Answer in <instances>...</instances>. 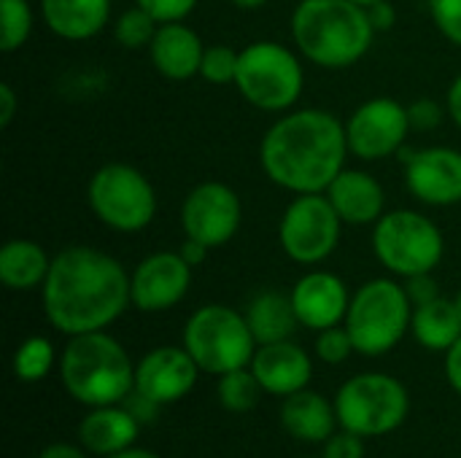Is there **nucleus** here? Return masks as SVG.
Returning a JSON list of instances; mask_svg holds the SVG:
<instances>
[{"instance_id":"nucleus-34","label":"nucleus","mask_w":461,"mask_h":458,"mask_svg":"<svg viewBox=\"0 0 461 458\" xmlns=\"http://www.w3.org/2000/svg\"><path fill=\"white\" fill-rule=\"evenodd\" d=\"M135 3L140 8H146L159 24L184 22L194 11V5H197V0H135Z\"/></svg>"},{"instance_id":"nucleus-7","label":"nucleus","mask_w":461,"mask_h":458,"mask_svg":"<svg viewBox=\"0 0 461 458\" xmlns=\"http://www.w3.org/2000/svg\"><path fill=\"white\" fill-rule=\"evenodd\" d=\"M338 424L359 437H384L397 432L408 413L411 397L402 381L386 373H362L346 381L335 397Z\"/></svg>"},{"instance_id":"nucleus-3","label":"nucleus","mask_w":461,"mask_h":458,"mask_svg":"<svg viewBox=\"0 0 461 458\" xmlns=\"http://www.w3.org/2000/svg\"><path fill=\"white\" fill-rule=\"evenodd\" d=\"M292 38L308 62L343 70L370 51L375 27L367 8L354 0H300L292 13Z\"/></svg>"},{"instance_id":"nucleus-33","label":"nucleus","mask_w":461,"mask_h":458,"mask_svg":"<svg viewBox=\"0 0 461 458\" xmlns=\"http://www.w3.org/2000/svg\"><path fill=\"white\" fill-rule=\"evenodd\" d=\"M429 11L438 30L451 43L461 46V0H429Z\"/></svg>"},{"instance_id":"nucleus-10","label":"nucleus","mask_w":461,"mask_h":458,"mask_svg":"<svg viewBox=\"0 0 461 458\" xmlns=\"http://www.w3.org/2000/svg\"><path fill=\"white\" fill-rule=\"evenodd\" d=\"M92 213L116 232H140L157 216V192L132 165L111 162L95 170L86 186Z\"/></svg>"},{"instance_id":"nucleus-13","label":"nucleus","mask_w":461,"mask_h":458,"mask_svg":"<svg viewBox=\"0 0 461 458\" xmlns=\"http://www.w3.org/2000/svg\"><path fill=\"white\" fill-rule=\"evenodd\" d=\"M243 208L235 189L219 181L194 186L181 205V227L189 240H200L208 248L227 246L240 229Z\"/></svg>"},{"instance_id":"nucleus-1","label":"nucleus","mask_w":461,"mask_h":458,"mask_svg":"<svg viewBox=\"0 0 461 458\" xmlns=\"http://www.w3.org/2000/svg\"><path fill=\"white\" fill-rule=\"evenodd\" d=\"M130 302V275L105 251L70 246L51 259L43 281V313L57 332L68 337L103 332Z\"/></svg>"},{"instance_id":"nucleus-39","label":"nucleus","mask_w":461,"mask_h":458,"mask_svg":"<svg viewBox=\"0 0 461 458\" xmlns=\"http://www.w3.org/2000/svg\"><path fill=\"white\" fill-rule=\"evenodd\" d=\"M367 16L375 27V32H384V30H392L394 22H397V11L389 0H378L373 5H367Z\"/></svg>"},{"instance_id":"nucleus-8","label":"nucleus","mask_w":461,"mask_h":458,"mask_svg":"<svg viewBox=\"0 0 461 458\" xmlns=\"http://www.w3.org/2000/svg\"><path fill=\"white\" fill-rule=\"evenodd\" d=\"M238 92L259 111H289L305 86V73L297 54L276 40H254L240 51Z\"/></svg>"},{"instance_id":"nucleus-21","label":"nucleus","mask_w":461,"mask_h":458,"mask_svg":"<svg viewBox=\"0 0 461 458\" xmlns=\"http://www.w3.org/2000/svg\"><path fill=\"white\" fill-rule=\"evenodd\" d=\"M140 435V421L124 405L89 408L78 424V445L95 456H113L135 445Z\"/></svg>"},{"instance_id":"nucleus-14","label":"nucleus","mask_w":461,"mask_h":458,"mask_svg":"<svg viewBox=\"0 0 461 458\" xmlns=\"http://www.w3.org/2000/svg\"><path fill=\"white\" fill-rule=\"evenodd\" d=\"M405 162V184L416 200L435 208L461 202V151L429 146L421 151L400 148Z\"/></svg>"},{"instance_id":"nucleus-37","label":"nucleus","mask_w":461,"mask_h":458,"mask_svg":"<svg viewBox=\"0 0 461 458\" xmlns=\"http://www.w3.org/2000/svg\"><path fill=\"white\" fill-rule=\"evenodd\" d=\"M408 116H411V127L432 130L443 121V108L435 100H416L408 105Z\"/></svg>"},{"instance_id":"nucleus-42","label":"nucleus","mask_w":461,"mask_h":458,"mask_svg":"<svg viewBox=\"0 0 461 458\" xmlns=\"http://www.w3.org/2000/svg\"><path fill=\"white\" fill-rule=\"evenodd\" d=\"M38 458H86V451L81 445H68V443H51L46 445Z\"/></svg>"},{"instance_id":"nucleus-11","label":"nucleus","mask_w":461,"mask_h":458,"mask_svg":"<svg viewBox=\"0 0 461 458\" xmlns=\"http://www.w3.org/2000/svg\"><path fill=\"white\" fill-rule=\"evenodd\" d=\"M340 227L343 221L324 192L297 194L281 216L278 240L292 262L319 265L338 248Z\"/></svg>"},{"instance_id":"nucleus-31","label":"nucleus","mask_w":461,"mask_h":458,"mask_svg":"<svg viewBox=\"0 0 461 458\" xmlns=\"http://www.w3.org/2000/svg\"><path fill=\"white\" fill-rule=\"evenodd\" d=\"M238 59H240V51H235V49L227 46V43L205 46L203 62H200V76H203L208 84H235Z\"/></svg>"},{"instance_id":"nucleus-45","label":"nucleus","mask_w":461,"mask_h":458,"mask_svg":"<svg viewBox=\"0 0 461 458\" xmlns=\"http://www.w3.org/2000/svg\"><path fill=\"white\" fill-rule=\"evenodd\" d=\"M105 458H159L157 454H151V451H146V448H127V451H119V454H113V456H105Z\"/></svg>"},{"instance_id":"nucleus-32","label":"nucleus","mask_w":461,"mask_h":458,"mask_svg":"<svg viewBox=\"0 0 461 458\" xmlns=\"http://www.w3.org/2000/svg\"><path fill=\"white\" fill-rule=\"evenodd\" d=\"M354 340L348 335L346 327H330V329H321L319 337H316V356L324 362V364H343L351 354H354Z\"/></svg>"},{"instance_id":"nucleus-18","label":"nucleus","mask_w":461,"mask_h":458,"mask_svg":"<svg viewBox=\"0 0 461 458\" xmlns=\"http://www.w3.org/2000/svg\"><path fill=\"white\" fill-rule=\"evenodd\" d=\"M249 367L257 375L262 391L273 397H292L308 389L313 378L311 356L292 340L259 346Z\"/></svg>"},{"instance_id":"nucleus-48","label":"nucleus","mask_w":461,"mask_h":458,"mask_svg":"<svg viewBox=\"0 0 461 458\" xmlns=\"http://www.w3.org/2000/svg\"><path fill=\"white\" fill-rule=\"evenodd\" d=\"M354 3H359V5H365V8H367V5H373V3H378V0H354Z\"/></svg>"},{"instance_id":"nucleus-41","label":"nucleus","mask_w":461,"mask_h":458,"mask_svg":"<svg viewBox=\"0 0 461 458\" xmlns=\"http://www.w3.org/2000/svg\"><path fill=\"white\" fill-rule=\"evenodd\" d=\"M16 113V92L11 84H0V127H8Z\"/></svg>"},{"instance_id":"nucleus-35","label":"nucleus","mask_w":461,"mask_h":458,"mask_svg":"<svg viewBox=\"0 0 461 458\" xmlns=\"http://www.w3.org/2000/svg\"><path fill=\"white\" fill-rule=\"evenodd\" d=\"M321 458H365V437L343 429L324 443Z\"/></svg>"},{"instance_id":"nucleus-15","label":"nucleus","mask_w":461,"mask_h":458,"mask_svg":"<svg viewBox=\"0 0 461 458\" xmlns=\"http://www.w3.org/2000/svg\"><path fill=\"white\" fill-rule=\"evenodd\" d=\"M192 283V265L176 251H157L146 256L130 275L132 305L143 313H162L176 308Z\"/></svg>"},{"instance_id":"nucleus-27","label":"nucleus","mask_w":461,"mask_h":458,"mask_svg":"<svg viewBox=\"0 0 461 458\" xmlns=\"http://www.w3.org/2000/svg\"><path fill=\"white\" fill-rule=\"evenodd\" d=\"M54 362H57L54 346L46 337L32 335L14 354V375L22 383H38L51 373Z\"/></svg>"},{"instance_id":"nucleus-20","label":"nucleus","mask_w":461,"mask_h":458,"mask_svg":"<svg viewBox=\"0 0 461 458\" xmlns=\"http://www.w3.org/2000/svg\"><path fill=\"white\" fill-rule=\"evenodd\" d=\"M149 54L159 76L170 81H189L200 76L205 46L200 35L184 22H167V24H159L154 40L149 43Z\"/></svg>"},{"instance_id":"nucleus-19","label":"nucleus","mask_w":461,"mask_h":458,"mask_svg":"<svg viewBox=\"0 0 461 458\" xmlns=\"http://www.w3.org/2000/svg\"><path fill=\"white\" fill-rule=\"evenodd\" d=\"M324 194L332 202V208L340 216V221L351 224V227L375 224L384 216V208H386L384 186L370 173H365V170H348L346 167L327 186Z\"/></svg>"},{"instance_id":"nucleus-25","label":"nucleus","mask_w":461,"mask_h":458,"mask_svg":"<svg viewBox=\"0 0 461 458\" xmlns=\"http://www.w3.org/2000/svg\"><path fill=\"white\" fill-rule=\"evenodd\" d=\"M246 321L254 332L257 346L292 340L294 329L300 327V319L292 305V294L281 292H262L249 302Z\"/></svg>"},{"instance_id":"nucleus-30","label":"nucleus","mask_w":461,"mask_h":458,"mask_svg":"<svg viewBox=\"0 0 461 458\" xmlns=\"http://www.w3.org/2000/svg\"><path fill=\"white\" fill-rule=\"evenodd\" d=\"M159 30V22L140 5L124 11L116 24H113V38L119 40V46L124 49H149V43L154 40Z\"/></svg>"},{"instance_id":"nucleus-16","label":"nucleus","mask_w":461,"mask_h":458,"mask_svg":"<svg viewBox=\"0 0 461 458\" xmlns=\"http://www.w3.org/2000/svg\"><path fill=\"white\" fill-rule=\"evenodd\" d=\"M203 370L197 362L189 356V351L162 346L149 351L138 364H135V391L146 394L149 400L165 405L181 402L197 383V375Z\"/></svg>"},{"instance_id":"nucleus-44","label":"nucleus","mask_w":461,"mask_h":458,"mask_svg":"<svg viewBox=\"0 0 461 458\" xmlns=\"http://www.w3.org/2000/svg\"><path fill=\"white\" fill-rule=\"evenodd\" d=\"M446 111L451 113V119L456 121V127H461V76L451 84V89H448Z\"/></svg>"},{"instance_id":"nucleus-40","label":"nucleus","mask_w":461,"mask_h":458,"mask_svg":"<svg viewBox=\"0 0 461 458\" xmlns=\"http://www.w3.org/2000/svg\"><path fill=\"white\" fill-rule=\"evenodd\" d=\"M446 378L451 389L461 397V337L446 351Z\"/></svg>"},{"instance_id":"nucleus-36","label":"nucleus","mask_w":461,"mask_h":458,"mask_svg":"<svg viewBox=\"0 0 461 458\" xmlns=\"http://www.w3.org/2000/svg\"><path fill=\"white\" fill-rule=\"evenodd\" d=\"M402 286H405V292H408L413 308H416V305H424V302H432V300L440 297V289H438V281L432 278V273L411 275V278H405Z\"/></svg>"},{"instance_id":"nucleus-47","label":"nucleus","mask_w":461,"mask_h":458,"mask_svg":"<svg viewBox=\"0 0 461 458\" xmlns=\"http://www.w3.org/2000/svg\"><path fill=\"white\" fill-rule=\"evenodd\" d=\"M454 305H456V313H459V319H461V292L456 294V300H454Z\"/></svg>"},{"instance_id":"nucleus-24","label":"nucleus","mask_w":461,"mask_h":458,"mask_svg":"<svg viewBox=\"0 0 461 458\" xmlns=\"http://www.w3.org/2000/svg\"><path fill=\"white\" fill-rule=\"evenodd\" d=\"M51 270V256L35 240H8L0 248V281L11 292H30L43 286Z\"/></svg>"},{"instance_id":"nucleus-6","label":"nucleus","mask_w":461,"mask_h":458,"mask_svg":"<svg viewBox=\"0 0 461 458\" xmlns=\"http://www.w3.org/2000/svg\"><path fill=\"white\" fill-rule=\"evenodd\" d=\"M184 348L203 373L227 375L249 367L259 346L246 313H238L230 305H203L184 327Z\"/></svg>"},{"instance_id":"nucleus-5","label":"nucleus","mask_w":461,"mask_h":458,"mask_svg":"<svg viewBox=\"0 0 461 458\" xmlns=\"http://www.w3.org/2000/svg\"><path fill=\"white\" fill-rule=\"evenodd\" d=\"M411 305L405 286L392 278H375L359 286L343 321L357 354L384 356L394 351L411 329Z\"/></svg>"},{"instance_id":"nucleus-4","label":"nucleus","mask_w":461,"mask_h":458,"mask_svg":"<svg viewBox=\"0 0 461 458\" xmlns=\"http://www.w3.org/2000/svg\"><path fill=\"white\" fill-rule=\"evenodd\" d=\"M65 391L84 408L122 405L135 391V364L105 329L68 340L59 356Z\"/></svg>"},{"instance_id":"nucleus-28","label":"nucleus","mask_w":461,"mask_h":458,"mask_svg":"<svg viewBox=\"0 0 461 458\" xmlns=\"http://www.w3.org/2000/svg\"><path fill=\"white\" fill-rule=\"evenodd\" d=\"M259 381L257 375L251 373V367H240V370H232L227 375H219V402L224 410L230 413H249L257 408L259 402Z\"/></svg>"},{"instance_id":"nucleus-29","label":"nucleus","mask_w":461,"mask_h":458,"mask_svg":"<svg viewBox=\"0 0 461 458\" xmlns=\"http://www.w3.org/2000/svg\"><path fill=\"white\" fill-rule=\"evenodd\" d=\"M0 46L5 54L22 49L32 32V11L27 0H0Z\"/></svg>"},{"instance_id":"nucleus-12","label":"nucleus","mask_w":461,"mask_h":458,"mask_svg":"<svg viewBox=\"0 0 461 458\" xmlns=\"http://www.w3.org/2000/svg\"><path fill=\"white\" fill-rule=\"evenodd\" d=\"M408 132V108L392 97H373L362 103L346 124L348 151L365 162H378L397 154L405 146Z\"/></svg>"},{"instance_id":"nucleus-38","label":"nucleus","mask_w":461,"mask_h":458,"mask_svg":"<svg viewBox=\"0 0 461 458\" xmlns=\"http://www.w3.org/2000/svg\"><path fill=\"white\" fill-rule=\"evenodd\" d=\"M138 421H140V427L143 424H151L157 416H159V410H162V405L159 402H154V400H149L146 394H140V391H132L124 402H122Z\"/></svg>"},{"instance_id":"nucleus-9","label":"nucleus","mask_w":461,"mask_h":458,"mask_svg":"<svg viewBox=\"0 0 461 458\" xmlns=\"http://www.w3.org/2000/svg\"><path fill=\"white\" fill-rule=\"evenodd\" d=\"M373 251L389 273L411 278L432 273L443 262L446 240L440 227L424 213L392 211L375 221Z\"/></svg>"},{"instance_id":"nucleus-46","label":"nucleus","mask_w":461,"mask_h":458,"mask_svg":"<svg viewBox=\"0 0 461 458\" xmlns=\"http://www.w3.org/2000/svg\"><path fill=\"white\" fill-rule=\"evenodd\" d=\"M232 5H238V8H246V11H254V8H262L267 0H230Z\"/></svg>"},{"instance_id":"nucleus-23","label":"nucleus","mask_w":461,"mask_h":458,"mask_svg":"<svg viewBox=\"0 0 461 458\" xmlns=\"http://www.w3.org/2000/svg\"><path fill=\"white\" fill-rule=\"evenodd\" d=\"M46 27L65 40L95 38L111 16V0H41Z\"/></svg>"},{"instance_id":"nucleus-2","label":"nucleus","mask_w":461,"mask_h":458,"mask_svg":"<svg viewBox=\"0 0 461 458\" xmlns=\"http://www.w3.org/2000/svg\"><path fill=\"white\" fill-rule=\"evenodd\" d=\"M348 138L338 116L321 108L284 113L259 143L265 175L294 194H319L346 170Z\"/></svg>"},{"instance_id":"nucleus-26","label":"nucleus","mask_w":461,"mask_h":458,"mask_svg":"<svg viewBox=\"0 0 461 458\" xmlns=\"http://www.w3.org/2000/svg\"><path fill=\"white\" fill-rule=\"evenodd\" d=\"M411 332L427 351H448L461 337V319L456 305L446 297L413 308Z\"/></svg>"},{"instance_id":"nucleus-43","label":"nucleus","mask_w":461,"mask_h":458,"mask_svg":"<svg viewBox=\"0 0 461 458\" xmlns=\"http://www.w3.org/2000/svg\"><path fill=\"white\" fill-rule=\"evenodd\" d=\"M208 251H211V248H208L205 243H200V240H189V238H186V240H184V246L178 248V254H181L192 267L203 265V262H205V256H208Z\"/></svg>"},{"instance_id":"nucleus-22","label":"nucleus","mask_w":461,"mask_h":458,"mask_svg":"<svg viewBox=\"0 0 461 458\" xmlns=\"http://www.w3.org/2000/svg\"><path fill=\"white\" fill-rule=\"evenodd\" d=\"M281 427L300 443H327L338 427L335 402L311 389L284 397Z\"/></svg>"},{"instance_id":"nucleus-17","label":"nucleus","mask_w":461,"mask_h":458,"mask_svg":"<svg viewBox=\"0 0 461 458\" xmlns=\"http://www.w3.org/2000/svg\"><path fill=\"white\" fill-rule=\"evenodd\" d=\"M292 305L305 329L321 332L346 321L351 294L335 273L313 270L303 275L292 289Z\"/></svg>"}]
</instances>
